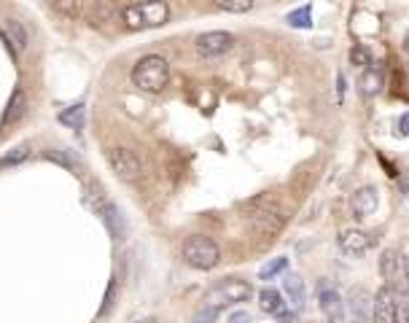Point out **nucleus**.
Listing matches in <instances>:
<instances>
[{
    "instance_id": "nucleus-23",
    "label": "nucleus",
    "mask_w": 409,
    "mask_h": 323,
    "mask_svg": "<svg viewBox=\"0 0 409 323\" xmlns=\"http://www.w3.org/2000/svg\"><path fill=\"white\" fill-rule=\"evenodd\" d=\"M286 267H288L286 256H277V259H272V262L264 264V267L258 270V277H261V280H270V277L280 275V272H286Z\"/></svg>"
},
{
    "instance_id": "nucleus-33",
    "label": "nucleus",
    "mask_w": 409,
    "mask_h": 323,
    "mask_svg": "<svg viewBox=\"0 0 409 323\" xmlns=\"http://www.w3.org/2000/svg\"><path fill=\"white\" fill-rule=\"evenodd\" d=\"M135 323H156L153 318H143V321H135Z\"/></svg>"
},
{
    "instance_id": "nucleus-3",
    "label": "nucleus",
    "mask_w": 409,
    "mask_h": 323,
    "mask_svg": "<svg viewBox=\"0 0 409 323\" xmlns=\"http://www.w3.org/2000/svg\"><path fill=\"white\" fill-rule=\"evenodd\" d=\"M251 293H253V289L245 280H240V277H224L221 283H215L210 291L205 293V310L218 312V310L229 308V305L248 302Z\"/></svg>"
},
{
    "instance_id": "nucleus-21",
    "label": "nucleus",
    "mask_w": 409,
    "mask_h": 323,
    "mask_svg": "<svg viewBox=\"0 0 409 323\" xmlns=\"http://www.w3.org/2000/svg\"><path fill=\"white\" fill-rule=\"evenodd\" d=\"M379 89H382V70H377V68H366L364 78H361V92L364 94H377Z\"/></svg>"
},
{
    "instance_id": "nucleus-6",
    "label": "nucleus",
    "mask_w": 409,
    "mask_h": 323,
    "mask_svg": "<svg viewBox=\"0 0 409 323\" xmlns=\"http://www.w3.org/2000/svg\"><path fill=\"white\" fill-rule=\"evenodd\" d=\"M379 275L385 277V283H388L391 291L398 293L407 289V283H404V256H401V251H396V248L382 251V256H379Z\"/></svg>"
},
{
    "instance_id": "nucleus-16",
    "label": "nucleus",
    "mask_w": 409,
    "mask_h": 323,
    "mask_svg": "<svg viewBox=\"0 0 409 323\" xmlns=\"http://www.w3.org/2000/svg\"><path fill=\"white\" fill-rule=\"evenodd\" d=\"M3 38L8 41L11 54L22 51V49H27V32H25V27H22L16 19H6V30H3Z\"/></svg>"
},
{
    "instance_id": "nucleus-7",
    "label": "nucleus",
    "mask_w": 409,
    "mask_h": 323,
    "mask_svg": "<svg viewBox=\"0 0 409 323\" xmlns=\"http://www.w3.org/2000/svg\"><path fill=\"white\" fill-rule=\"evenodd\" d=\"M108 162H111L113 172H116L122 181H137V178L143 175V165H140L137 154L135 151H130V148H124V146L111 148V151H108Z\"/></svg>"
},
{
    "instance_id": "nucleus-5",
    "label": "nucleus",
    "mask_w": 409,
    "mask_h": 323,
    "mask_svg": "<svg viewBox=\"0 0 409 323\" xmlns=\"http://www.w3.org/2000/svg\"><path fill=\"white\" fill-rule=\"evenodd\" d=\"M248 224H251V232L258 234V237H275L286 227V213L277 205L264 202V205H258V210L248 215Z\"/></svg>"
},
{
    "instance_id": "nucleus-19",
    "label": "nucleus",
    "mask_w": 409,
    "mask_h": 323,
    "mask_svg": "<svg viewBox=\"0 0 409 323\" xmlns=\"http://www.w3.org/2000/svg\"><path fill=\"white\" fill-rule=\"evenodd\" d=\"M283 286H286V293L291 296V305H294V308H304V296H307V291H304L302 277L288 275L286 280H283Z\"/></svg>"
},
{
    "instance_id": "nucleus-28",
    "label": "nucleus",
    "mask_w": 409,
    "mask_h": 323,
    "mask_svg": "<svg viewBox=\"0 0 409 323\" xmlns=\"http://www.w3.org/2000/svg\"><path fill=\"white\" fill-rule=\"evenodd\" d=\"M57 11H65V14H81L84 6H76V3H57Z\"/></svg>"
},
{
    "instance_id": "nucleus-29",
    "label": "nucleus",
    "mask_w": 409,
    "mask_h": 323,
    "mask_svg": "<svg viewBox=\"0 0 409 323\" xmlns=\"http://www.w3.org/2000/svg\"><path fill=\"white\" fill-rule=\"evenodd\" d=\"M350 57H353V62H361V65H366V62H369V51H364L361 46H355Z\"/></svg>"
},
{
    "instance_id": "nucleus-10",
    "label": "nucleus",
    "mask_w": 409,
    "mask_h": 323,
    "mask_svg": "<svg viewBox=\"0 0 409 323\" xmlns=\"http://www.w3.org/2000/svg\"><path fill=\"white\" fill-rule=\"evenodd\" d=\"M375 323H398V293L382 286L375 296Z\"/></svg>"
},
{
    "instance_id": "nucleus-31",
    "label": "nucleus",
    "mask_w": 409,
    "mask_h": 323,
    "mask_svg": "<svg viewBox=\"0 0 409 323\" xmlns=\"http://www.w3.org/2000/svg\"><path fill=\"white\" fill-rule=\"evenodd\" d=\"M407 122H409V116L407 113H401V119H398V135H401V138L407 135Z\"/></svg>"
},
{
    "instance_id": "nucleus-27",
    "label": "nucleus",
    "mask_w": 409,
    "mask_h": 323,
    "mask_svg": "<svg viewBox=\"0 0 409 323\" xmlns=\"http://www.w3.org/2000/svg\"><path fill=\"white\" fill-rule=\"evenodd\" d=\"M215 318H218V312H213V310H199L197 315H194V321L191 323H215Z\"/></svg>"
},
{
    "instance_id": "nucleus-4",
    "label": "nucleus",
    "mask_w": 409,
    "mask_h": 323,
    "mask_svg": "<svg viewBox=\"0 0 409 323\" xmlns=\"http://www.w3.org/2000/svg\"><path fill=\"white\" fill-rule=\"evenodd\" d=\"M183 259L191 264L194 270L208 272V270H213V267L218 264L221 251H218V246L213 243L210 237H205V234H191V237H186V243H183Z\"/></svg>"
},
{
    "instance_id": "nucleus-30",
    "label": "nucleus",
    "mask_w": 409,
    "mask_h": 323,
    "mask_svg": "<svg viewBox=\"0 0 409 323\" xmlns=\"http://www.w3.org/2000/svg\"><path fill=\"white\" fill-rule=\"evenodd\" d=\"M113 299H116V283H111V293H106V305H103V312L113 308Z\"/></svg>"
},
{
    "instance_id": "nucleus-25",
    "label": "nucleus",
    "mask_w": 409,
    "mask_h": 323,
    "mask_svg": "<svg viewBox=\"0 0 409 323\" xmlns=\"http://www.w3.org/2000/svg\"><path fill=\"white\" fill-rule=\"evenodd\" d=\"M89 191H92V194H84V202L89 205L92 210H97V213H103V208H106L108 202H103V197H100V186H97V184H92V186H89Z\"/></svg>"
},
{
    "instance_id": "nucleus-20",
    "label": "nucleus",
    "mask_w": 409,
    "mask_h": 323,
    "mask_svg": "<svg viewBox=\"0 0 409 323\" xmlns=\"http://www.w3.org/2000/svg\"><path fill=\"white\" fill-rule=\"evenodd\" d=\"M286 22L294 27V30H307V27H313V6L307 3L302 8L291 11V14L286 16Z\"/></svg>"
},
{
    "instance_id": "nucleus-32",
    "label": "nucleus",
    "mask_w": 409,
    "mask_h": 323,
    "mask_svg": "<svg viewBox=\"0 0 409 323\" xmlns=\"http://www.w3.org/2000/svg\"><path fill=\"white\" fill-rule=\"evenodd\" d=\"M248 321V312H234L232 315V323H245Z\"/></svg>"
},
{
    "instance_id": "nucleus-13",
    "label": "nucleus",
    "mask_w": 409,
    "mask_h": 323,
    "mask_svg": "<svg viewBox=\"0 0 409 323\" xmlns=\"http://www.w3.org/2000/svg\"><path fill=\"white\" fill-rule=\"evenodd\" d=\"M103 215H106V227H108V232L113 234V240L122 243L124 234H127V224H124V215H122V210H119V205L108 202L106 208H103Z\"/></svg>"
},
{
    "instance_id": "nucleus-11",
    "label": "nucleus",
    "mask_w": 409,
    "mask_h": 323,
    "mask_svg": "<svg viewBox=\"0 0 409 323\" xmlns=\"http://www.w3.org/2000/svg\"><path fill=\"white\" fill-rule=\"evenodd\" d=\"M350 208H353L355 218H366V215H372L379 208L377 189H375V186H364V189H358V191L353 194V200H350Z\"/></svg>"
},
{
    "instance_id": "nucleus-17",
    "label": "nucleus",
    "mask_w": 409,
    "mask_h": 323,
    "mask_svg": "<svg viewBox=\"0 0 409 323\" xmlns=\"http://www.w3.org/2000/svg\"><path fill=\"white\" fill-rule=\"evenodd\" d=\"M84 116H87V106H84V103H76V106L65 108L57 119H60V124L70 127V129H81V127H84Z\"/></svg>"
},
{
    "instance_id": "nucleus-22",
    "label": "nucleus",
    "mask_w": 409,
    "mask_h": 323,
    "mask_svg": "<svg viewBox=\"0 0 409 323\" xmlns=\"http://www.w3.org/2000/svg\"><path fill=\"white\" fill-rule=\"evenodd\" d=\"M30 156V146L27 143H22V146H14L11 151L6 156H0V167H11V165H19V162H25Z\"/></svg>"
},
{
    "instance_id": "nucleus-12",
    "label": "nucleus",
    "mask_w": 409,
    "mask_h": 323,
    "mask_svg": "<svg viewBox=\"0 0 409 323\" xmlns=\"http://www.w3.org/2000/svg\"><path fill=\"white\" fill-rule=\"evenodd\" d=\"M339 248H342L348 256H361L366 248H369V237L358 229H348L339 234Z\"/></svg>"
},
{
    "instance_id": "nucleus-9",
    "label": "nucleus",
    "mask_w": 409,
    "mask_h": 323,
    "mask_svg": "<svg viewBox=\"0 0 409 323\" xmlns=\"http://www.w3.org/2000/svg\"><path fill=\"white\" fill-rule=\"evenodd\" d=\"M318 305H320L323 318H326L329 323L345 321V302H342L339 291L334 289L332 283H326V280H320L318 283Z\"/></svg>"
},
{
    "instance_id": "nucleus-2",
    "label": "nucleus",
    "mask_w": 409,
    "mask_h": 323,
    "mask_svg": "<svg viewBox=\"0 0 409 323\" xmlns=\"http://www.w3.org/2000/svg\"><path fill=\"white\" fill-rule=\"evenodd\" d=\"M170 19V6L162 0L151 3H132L122 8V22L130 30H146V27H162Z\"/></svg>"
},
{
    "instance_id": "nucleus-24",
    "label": "nucleus",
    "mask_w": 409,
    "mask_h": 323,
    "mask_svg": "<svg viewBox=\"0 0 409 323\" xmlns=\"http://www.w3.org/2000/svg\"><path fill=\"white\" fill-rule=\"evenodd\" d=\"M215 8L229 11V14H245V11H251V8H253V3H251V0H240V3H227V0H218V3H215Z\"/></svg>"
},
{
    "instance_id": "nucleus-1",
    "label": "nucleus",
    "mask_w": 409,
    "mask_h": 323,
    "mask_svg": "<svg viewBox=\"0 0 409 323\" xmlns=\"http://www.w3.org/2000/svg\"><path fill=\"white\" fill-rule=\"evenodd\" d=\"M132 84L140 92H162L170 84V62L162 54H146L132 70Z\"/></svg>"
},
{
    "instance_id": "nucleus-14",
    "label": "nucleus",
    "mask_w": 409,
    "mask_h": 323,
    "mask_svg": "<svg viewBox=\"0 0 409 323\" xmlns=\"http://www.w3.org/2000/svg\"><path fill=\"white\" fill-rule=\"evenodd\" d=\"M258 305H261V310H264V312L277 315V318H286V321H288L286 302H283L280 291H275V289H264V291L258 293Z\"/></svg>"
},
{
    "instance_id": "nucleus-26",
    "label": "nucleus",
    "mask_w": 409,
    "mask_h": 323,
    "mask_svg": "<svg viewBox=\"0 0 409 323\" xmlns=\"http://www.w3.org/2000/svg\"><path fill=\"white\" fill-rule=\"evenodd\" d=\"M46 159L57 162V165H62V167H70V170L78 167V162L70 154H68V151H65V154H60V151H46Z\"/></svg>"
},
{
    "instance_id": "nucleus-8",
    "label": "nucleus",
    "mask_w": 409,
    "mask_h": 323,
    "mask_svg": "<svg viewBox=\"0 0 409 323\" xmlns=\"http://www.w3.org/2000/svg\"><path fill=\"white\" fill-rule=\"evenodd\" d=\"M234 35L227 30H210V32H202L197 38V51L202 54V57H224V54H229L232 49H234Z\"/></svg>"
},
{
    "instance_id": "nucleus-18",
    "label": "nucleus",
    "mask_w": 409,
    "mask_h": 323,
    "mask_svg": "<svg viewBox=\"0 0 409 323\" xmlns=\"http://www.w3.org/2000/svg\"><path fill=\"white\" fill-rule=\"evenodd\" d=\"M348 299H350V310H353L355 321L364 323L366 321V312H369V293H366L364 289H353Z\"/></svg>"
},
{
    "instance_id": "nucleus-15",
    "label": "nucleus",
    "mask_w": 409,
    "mask_h": 323,
    "mask_svg": "<svg viewBox=\"0 0 409 323\" xmlns=\"http://www.w3.org/2000/svg\"><path fill=\"white\" fill-rule=\"evenodd\" d=\"M25 106H27V94L22 87H16L11 97H8V106H6V113H3V124L8 127V124H14L16 119H22V113H25Z\"/></svg>"
}]
</instances>
